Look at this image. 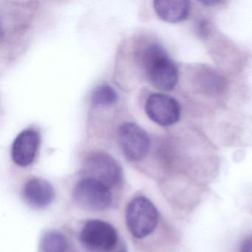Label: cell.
<instances>
[{
	"instance_id": "3957f363",
	"label": "cell",
	"mask_w": 252,
	"mask_h": 252,
	"mask_svg": "<svg viewBox=\"0 0 252 252\" xmlns=\"http://www.w3.org/2000/svg\"><path fill=\"white\" fill-rule=\"evenodd\" d=\"M73 196L82 209L95 212L108 209L113 202L110 186L90 177H85L76 184Z\"/></svg>"
},
{
	"instance_id": "30bf717a",
	"label": "cell",
	"mask_w": 252,
	"mask_h": 252,
	"mask_svg": "<svg viewBox=\"0 0 252 252\" xmlns=\"http://www.w3.org/2000/svg\"><path fill=\"white\" fill-rule=\"evenodd\" d=\"M153 7L158 17L169 23L185 21L191 11V5L186 0H157Z\"/></svg>"
},
{
	"instance_id": "8992f818",
	"label": "cell",
	"mask_w": 252,
	"mask_h": 252,
	"mask_svg": "<svg viewBox=\"0 0 252 252\" xmlns=\"http://www.w3.org/2000/svg\"><path fill=\"white\" fill-rule=\"evenodd\" d=\"M119 141L124 156L130 161H140L148 154L150 139L141 126L132 122H125L119 128Z\"/></svg>"
},
{
	"instance_id": "9a60e30c",
	"label": "cell",
	"mask_w": 252,
	"mask_h": 252,
	"mask_svg": "<svg viewBox=\"0 0 252 252\" xmlns=\"http://www.w3.org/2000/svg\"><path fill=\"white\" fill-rule=\"evenodd\" d=\"M125 252V249H122V251H121V252Z\"/></svg>"
},
{
	"instance_id": "8fae6325",
	"label": "cell",
	"mask_w": 252,
	"mask_h": 252,
	"mask_svg": "<svg viewBox=\"0 0 252 252\" xmlns=\"http://www.w3.org/2000/svg\"><path fill=\"white\" fill-rule=\"evenodd\" d=\"M40 252H73L65 236L57 231H47L40 241Z\"/></svg>"
},
{
	"instance_id": "7c38bea8",
	"label": "cell",
	"mask_w": 252,
	"mask_h": 252,
	"mask_svg": "<svg viewBox=\"0 0 252 252\" xmlns=\"http://www.w3.org/2000/svg\"><path fill=\"white\" fill-rule=\"evenodd\" d=\"M118 94L110 85H101L95 88L91 95V102L95 107H108L116 102Z\"/></svg>"
},
{
	"instance_id": "9c48e42d",
	"label": "cell",
	"mask_w": 252,
	"mask_h": 252,
	"mask_svg": "<svg viewBox=\"0 0 252 252\" xmlns=\"http://www.w3.org/2000/svg\"><path fill=\"white\" fill-rule=\"evenodd\" d=\"M22 193L26 203L36 209L47 207L55 197V190L51 183L39 178L29 180L24 184Z\"/></svg>"
},
{
	"instance_id": "ba28073f",
	"label": "cell",
	"mask_w": 252,
	"mask_h": 252,
	"mask_svg": "<svg viewBox=\"0 0 252 252\" xmlns=\"http://www.w3.org/2000/svg\"><path fill=\"white\" fill-rule=\"evenodd\" d=\"M40 143V136L33 129L22 131L13 143L11 157L13 161L22 167L29 166L34 161Z\"/></svg>"
},
{
	"instance_id": "7a4b0ae2",
	"label": "cell",
	"mask_w": 252,
	"mask_h": 252,
	"mask_svg": "<svg viewBox=\"0 0 252 252\" xmlns=\"http://www.w3.org/2000/svg\"><path fill=\"white\" fill-rule=\"evenodd\" d=\"M159 218L157 208L145 196H136L126 206V226L135 238L141 240L151 235L158 225Z\"/></svg>"
},
{
	"instance_id": "5b68a950",
	"label": "cell",
	"mask_w": 252,
	"mask_h": 252,
	"mask_svg": "<svg viewBox=\"0 0 252 252\" xmlns=\"http://www.w3.org/2000/svg\"><path fill=\"white\" fill-rule=\"evenodd\" d=\"M86 177L95 178L107 185H116L122 178V168L119 162L107 153L94 152L87 156L84 162Z\"/></svg>"
},
{
	"instance_id": "5bb4252c",
	"label": "cell",
	"mask_w": 252,
	"mask_h": 252,
	"mask_svg": "<svg viewBox=\"0 0 252 252\" xmlns=\"http://www.w3.org/2000/svg\"><path fill=\"white\" fill-rule=\"evenodd\" d=\"M202 4L203 5H206L208 7H213L215 5H218V4L220 3L221 2L220 1H216V0H204V1H201Z\"/></svg>"
},
{
	"instance_id": "52a82bcc",
	"label": "cell",
	"mask_w": 252,
	"mask_h": 252,
	"mask_svg": "<svg viewBox=\"0 0 252 252\" xmlns=\"http://www.w3.org/2000/svg\"><path fill=\"white\" fill-rule=\"evenodd\" d=\"M145 111L150 120L162 126H170L181 119V107L173 97L153 94L147 98Z\"/></svg>"
},
{
	"instance_id": "4fadbf2b",
	"label": "cell",
	"mask_w": 252,
	"mask_h": 252,
	"mask_svg": "<svg viewBox=\"0 0 252 252\" xmlns=\"http://www.w3.org/2000/svg\"><path fill=\"white\" fill-rule=\"evenodd\" d=\"M238 252H252V235L248 236L242 240Z\"/></svg>"
},
{
	"instance_id": "277c9868",
	"label": "cell",
	"mask_w": 252,
	"mask_h": 252,
	"mask_svg": "<svg viewBox=\"0 0 252 252\" xmlns=\"http://www.w3.org/2000/svg\"><path fill=\"white\" fill-rule=\"evenodd\" d=\"M82 246L91 252H110L119 242L117 230L110 222L99 219L89 220L79 233Z\"/></svg>"
},
{
	"instance_id": "6da1fadb",
	"label": "cell",
	"mask_w": 252,
	"mask_h": 252,
	"mask_svg": "<svg viewBox=\"0 0 252 252\" xmlns=\"http://www.w3.org/2000/svg\"><path fill=\"white\" fill-rule=\"evenodd\" d=\"M144 71L153 86L164 91H172L178 82V68L166 50L158 44H151L143 51Z\"/></svg>"
}]
</instances>
